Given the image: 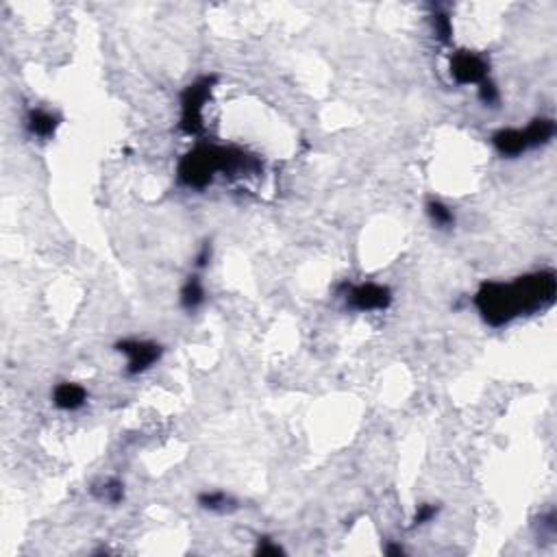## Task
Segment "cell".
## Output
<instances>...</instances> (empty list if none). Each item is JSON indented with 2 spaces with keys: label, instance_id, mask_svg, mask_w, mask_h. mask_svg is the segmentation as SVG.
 <instances>
[{
  "label": "cell",
  "instance_id": "6da1fadb",
  "mask_svg": "<svg viewBox=\"0 0 557 557\" xmlns=\"http://www.w3.org/2000/svg\"><path fill=\"white\" fill-rule=\"evenodd\" d=\"M555 298V275L551 270L521 277L516 283H486L477 294V307L486 322L501 327L521 314L544 310Z\"/></svg>",
  "mask_w": 557,
  "mask_h": 557
},
{
  "label": "cell",
  "instance_id": "7a4b0ae2",
  "mask_svg": "<svg viewBox=\"0 0 557 557\" xmlns=\"http://www.w3.org/2000/svg\"><path fill=\"white\" fill-rule=\"evenodd\" d=\"M257 168H260V163L252 157H246L244 153L203 146L185 155V159L179 165V179L190 188H205L218 170L233 175V173H255Z\"/></svg>",
  "mask_w": 557,
  "mask_h": 557
},
{
  "label": "cell",
  "instance_id": "3957f363",
  "mask_svg": "<svg viewBox=\"0 0 557 557\" xmlns=\"http://www.w3.org/2000/svg\"><path fill=\"white\" fill-rule=\"evenodd\" d=\"M213 78H200L198 83L190 85L188 92L183 94V128L188 133L200 131V120H203V105L209 98Z\"/></svg>",
  "mask_w": 557,
  "mask_h": 557
},
{
  "label": "cell",
  "instance_id": "277c9868",
  "mask_svg": "<svg viewBox=\"0 0 557 557\" xmlns=\"http://www.w3.org/2000/svg\"><path fill=\"white\" fill-rule=\"evenodd\" d=\"M118 351L128 355V372L138 374L150 368L161 357V347L155 342H138V339H124L118 344Z\"/></svg>",
  "mask_w": 557,
  "mask_h": 557
},
{
  "label": "cell",
  "instance_id": "5b68a950",
  "mask_svg": "<svg viewBox=\"0 0 557 557\" xmlns=\"http://www.w3.org/2000/svg\"><path fill=\"white\" fill-rule=\"evenodd\" d=\"M390 301H392L390 290L383 285H377V283H366V285L353 287L349 294V305L359 312L385 310L390 305Z\"/></svg>",
  "mask_w": 557,
  "mask_h": 557
},
{
  "label": "cell",
  "instance_id": "8992f818",
  "mask_svg": "<svg viewBox=\"0 0 557 557\" xmlns=\"http://www.w3.org/2000/svg\"><path fill=\"white\" fill-rule=\"evenodd\" d=\"M451 74L457 83H481L488 74V63L475 53H457L451 59Z\"/></svg>",
  "mask_w": 557,
  "mask_h": 557
},
{
  "label": "cell",
  "instance_id": "52a82bcc",
  "mask_svg": "<svg viewBox=\"0 0 557 557\" xmlns=\"http://www.w3.org/2000/svg\"><path fill=\"white\" fill-rule=\"evenodd\" d=\"M494 146L505 157H516L527 150L525 136H523V131H518V128H503V131H499L494 136Z\"/></svg>",
  "mask_w": 557,
  "mask_h": 557
},
{
  "label": "cell",
  "instance_id": "ba28073f",
  "mask_svg": "<svg viewBox=\"0 0 557 557\" xmlns=\"http://www.w3.org/2000/svg\"><path fill=\"white\" fill-rule=\"evenodd\" d=\"M53 399H55V405L59 409L72 412V409H78L85 403L88 392H85V388H81V385H76V383H61L55 388Z\"/></svg>",
  "mask_w": 557,
  "mask_h": 557
},
{
  "label": "cell",
  "instance_id": "9c48e42d",
  "mask_svg": "<svg viewBox=\"0 0 557 557\" xmlns=\"http://www.w3.org/2000/svg\"><path fill=\"white\" fill-rule=\"evenodd\" d=\"M553 133H555V124H553V120H548V118H538V120H533V122L525 128V131H523L525 142H527V148L546 144V142L553 138Z\"/></svg>",
  "mask_w": 557,
  "mask_h": 557
},
{
  "label": "cell",
  "instance_id": "30bf717a",
  "mask_svg": "<svg viewBox=\"0 0 557 557\" xmlns=\"http://www.w3.org/2000/svg\"><path fill=\"white\" fill-rule=\"evenodd\" d=\"M57 128V118L51 116L48 111H31L29 113V131L37 138H51Z\"/></svg>",
  "mask_w": 557,
  "mask_h": 557
},
{
  "label": "cell",
  "instance_id": "8fae6325",
  "mask_svg": "<svg viewBox=\"0 0 557 557\" xmlns=\"http://www.w3.org/2000/svg\"><path fill=\"white\" fill-rule=\"evenodd\" d=\"M203 301H205V290H203L200 279H198V277H190L188 283H185L183 290H181V305H183L188 312H192V310H196Z\"/></svg>",
  "mask_w": 557,
  "mask_h": 557
},
{
  "label": "cell",
  "instance_id": "7c38bea8",
  "mask_svg": "<svg viewBox=\"0 0 557 557\" xmlns=\"http://www.w3.org/2000/svg\"><path fill=\"white\" fill-rule=\"evenodd\" d=\"M426 213H429V218L434 220V225L440 227V229H446V227L455 225L453 211L446 205H442L440 200H431L429 205H426Z\"/></svg>",
  "mask_w": 557,
  "mask_h": 557
},
{
  "label": "cell",
  "instance_id": "4fadbf2b",
  "mask_svg": "<svg viewBox=\"0 0 557 557\" xmlns=\"http://www.w3.org/2000/svg\"><path fill=\"white\" fill-rule=\"evenodd\" d=\"M198 503L205 507V509H211V511H227L233 507V499L227 496L225 492H207V494H200L198 496Z\"/></svg>",
  "mask_w": 557,
  "mask_h": 557
},
{
  "label": "cell",
  "instance_id": "5bb4252c",
  "mask_svg": "<svg viewBox=\"0 0 557 557\" xmlns=\"http://www.w3.org/2000/svg\"><path fill=\"white\" fill-rule=\"evenodd\" d=\"M479 98H481L484 105H496V103H499V92H496V88H494V83H492V81H488V78L481 81Z\"/></svg>",
  "mask_w": 557,
  "mask_h": 557
},
{
  "label": "cell",
  "instance_id": "9a60e30c",
  "mask_svg": "<svg viewBox=\"0 0 557 557\" xmlns=\"http://www.w3.org/2000/svg\"><path fill=\"white\" fill-rule=\"evenodd\" d=\"M436 513H438V507H436V505H420L418 511H416L414 523H416V525H424L426 521H431Z\"/></svg>",
  "mask_w": 557,
  "mask_h": 557
},
{
  "label": "cell",
  "instance_id": "2e32d148",
  "mask_svg": "<svg viewBox=\"0 0 557 557\" xmlns=\"http://www.w3.org/2000/svg\"><path fill=\"white\" fill-rule=\"evenodd\" d=\"M103 499H107L111 503H118L122 499V484L120 481H107L105 490H103Z\"/></svg>",
  "mask_w": 557,
  "mask_h": 557
},
{
  "label": "cell",
  "instance_id": "e0dca14e",
  "mask_svg": "<svg viewBox=\"0 0 557 557\" xmlns=\"http://www.w3.org/2000/svg\"><path fill=\"white\" fill-rule=\"evenodd\" d=\"M436 29H438L442 39H449V35H451V20L444 14H438L436 16Z\"/></svg>",
  "mask_w": 557,
  "mask_h": 557
},
{
  "label": "cell",
  "instance_id": "ac0fdd59",
  "mask_svg": "<svg viewBox=\"0 0 557 557\" xmlns=\"http://www.w3.org/2000/svg\"><path fill=\"white\" fill-rule=\"evenodd\" d=\"M281 553H283V548L277 544H270L268 540H264L260 544V548H257V555H281Z\"/></svg>",
  "mask_w": 557,
  "mask_h": 557
},
{
  "label": "cell",
  "instance_id": "d6986e66",
  "mask_svg": "<svg viewBox=\"0 0 557 557\" xmlns=\"http://www.w3.org/2000/svg\"><path fill=\"white\" fill-rule=\"evenodd\" d=\"M209 255H211V250H209V244H205V248H203V252L198 255V268H203L205 264H207V260H209Z\"/></svg>",
  "mask_w": 557,
  "mask_h": 557
}]
</instances>
